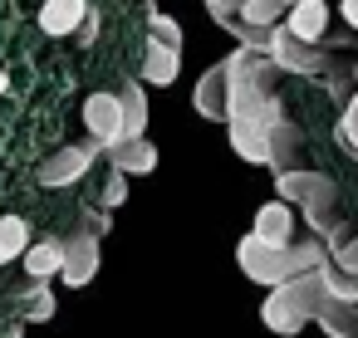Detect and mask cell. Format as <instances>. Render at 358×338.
<instances>
[{"mask_svg": "<svg viewBox=\"0 0 358 338\" xmlns=\"http://www.w3.org/2000/svg\"><path fill=\"white\" fill-rule=\"evenodd\" d=\"M338 138H343L348 152H358V94H348V103L338 113Z\"/></svg>", "mask_w": 358, "mask_h": 338, "instance_id": "cell-25", "label": "cell"}, {"mask_svg": "<svg viewBox=\"0 0 358 338\" xmlns=\"http://www.w3.org/2000/svg\"><path fill=\"white\" fill-rule=\"evenodd\" d=\"M74 40H79V45H94V40H99V10H89V15H84V25H79V35H74Z\"/></svg>", "mask_w": 358, "mask_h": 338, "instance_id": "cell-29", "label": "cell"}, {"mask_svg": "<svg viewBox=\"0 0 358 338\" xmlns=\"http://www.w3.org/2000/svg\"><path fill=\"white\" fill-rule=\"evenodd\" d=\"M338 10H343V20H348V25L358 30V0H343V6H338Z\"/></svg>", "mask_w": 358, "mask_h": 338, "instance_id": "cell-30", "label": "cell"}, {"mask_svg": "<svg viewBox=\"0 0 358 338\" xmlns=\"http://www.w3.org/2000/svg\"><path fill=\"white\" fill-rule=\"evenodd\" d=\"M221 25L236 35V45H250V50H265V45H270V25H250V20H241V15H226Z\"/></svg>", "mask_w": 358, "mask_h": 338, "instance_id": "cell-22", "label": "cell"}, {"mask_svg": "<svg viewBox=\"0 0 358 338\" xmlns=\"http://www.w3.org/2000/svg\"><path fill=\"white\" fill-rule=\"evenodd\" d=\"M99 201L113 211V206H123L128 201V172H118V167H108V177H103V186H99Z\"/></svg>", "mask_w": 358, "mask_h": 338, "instance_id": "cell-24", "label": "cell"}, {"mask_svg": "<svg viewBox=\"0 0 358 338\" xmlns=\"http://www.w3.org/2000/svg\"><path fill=\"white\" fill-rule=\"evenodd\" d=\"M241 6H245V0H206V15L221 25L226 15H241Z\"/></svg>", "mask_w": 358, "mask_h": 338, "instance_id": "cell-28", "label": "cell"}, {"mask_svg": "<svg viewBox=\"0 0 358 338\" xmlns=\"http://www.w3.org/2000/svg\"><path fill=\"white\" fill-rule=\"evenodd\" d=\"M275 191H280V201H289V206H299V211L338 201V182L324 177V172H304V167H285V172H275Z\"/></svg>", "mask_w": 358, "mask_h": 338, "instance_id": "cell-5", "label": "cell"}, {"mask_svg": "<svg viewBox=\"0 0 358 338\" xmlns=\"http://www.w3.org/2000/svg\"><path fill=\"white\" fill-rule=\"evenodd\" d=\"M192 103H196V113H201V118L226 123V64H211V69L201 74V84H196V94H192Z\"/></svg>", "mask_w": 358, "mask_h": 338, "instance_id": "cell-15", "label": "cell"}, {"mask_svg": "<svg viewBox=\"0 0 358 338\" xmlns=\"http://www.w3.org/2000/svg\"><path fill=\"white\" fill-rule=\"evenodd\" d=\"M118 103H123V138H143L148 128V94L138 79H118Z\"/></svg>", "mask_w": 358, "mask_h": 338, "instance_id": "cell-19", "label": "cell"}, {"mask_svg": "<svg viewBox=\"0 0 358 338\" xmlns=\"http://www.w3.org/2000/svg\"><path fill=\"white\" fill-rule=\"evenodd\" d=\"M319 299H324V279H319V270H304V274H289V279L270 284V294L260 304V318H265L270 333H299L314 318Z\"/></svg>", "mask_w": 358, "mask_h": 338, "instance_id": "cell-2", "label": "cell"}, {"mask_svg": "<svg viewBox=\"0 0 358 338\" xmlns=\"http://www.w3.org/2000/svg\"><path fill=\"white\" fill-rule=\"evenodd\" d=\"M353 84H358V64H353Z\"/></svg>", "mask_w": 358, "mask_h": 338, "instance_id": "cell-33", "label": "cell"}, {"mask_svg": "<svg viewBox=\"0 0 358 338\" xmlns=\"http://www.w3.org/2000/svg\"><path fill=\"white\" fill-rule=\"evenodd\" d=\"M226 138H231V152L241 162H250V167L270 162V123H260V118H231Z\"/></svg>", "mask_w": 358, "mask_h": 338, "instance_id": "cell-8", "label": "cell"}, {"mask_svg": "<svg viewBox=\"0 0 358 338\" xmlns=\"http://www.w3.org/2000/svg\"><path fill=\"white\" fill-rule=\"evenodd\" d=\"M329 260H334L338 270H353V274H358V235H353V240H329Z\"/></svg>", "mask_w": 358, "mask_h": 338, "instance_id": "cell-27", "label": "cell"}, {"mask_svg": "<svg viewBox=\"0 0 358 338\" xmlns=\"http://www.w3.org/2000/svg\"><path fill=\"white\" fill-rule=\"evenodd\" d=\"M265 54H270L285 74H324V69H329V50H324V45H314V40L289 35V30H285V20H280V25H270V45H265Z\"/></svg>", "mask_w": 358, "mask_h": 338, "instance_id": "cell-3", "label": "cell"}, {"mask_svg": "<svg viewBox=\"0 0 358 338\" xmlns=\"http://www.w3.org/2000/svg\"><path fill=\"white\" fill-rule=\"evenodd\" d=\"M89 10H94L89 0H45L40 6V30L55 35V40H74Z\"/></svg>", "mask_w": 358, "mask_h": 338, "instance_id": "cell-9", "label": "cell"}, {"mask_svg": "<svg viewBox=\"0 0 358 338\" xmlns=\"http://www.w3.org/2000/svg\"><path fill=\"white\" fill-rule=\"evenodd\" d=\"M99 265H103L99 235L79 230V235H69V240H64V270H59L64 289H84V284H89V279L99 274Z\"/></svg>", "mask_w": 358, "mask_h": 338, "instance_id": "cell-6", "label": "cell"}, {"mask_svg": "<svg viewBox=\"0 0 358 338\" xmlns=\"http://www.w3.org/2000/svg\"><path fill=\"white\" fill-rule=\"evenodd\" d=\"M94 157H103V142L99 138H89V142H64L59 152H50L45 162H40V186H74L79 177H89V167H94Z\"/></svg>", "mask_w": 358, "mask_h": 338, "instance_id": "cell-4", "label": "cell"}, {"mask_svg": "<svg viewBox=\"0 0 358 338\" xmlns=\"http://www.w3.org/2000/svg\"><path fill=\"white\" fill-rule=\"evenodd\" d=\"M294 157H299V123H289L285 113L270 123V172H285V167H294Z\"/></svg>", "mask_w": 358, "mask_h": 338, "instance_id": "cell-18", "label": "cell"}, {"mask_svg": "<svg viewBox=\"0 0 358 338\" xmlns=\"http://www.w3.org/2000/svg\"><path fill=\"white\" fill-rule=\"evenodd\" d=\"M103 157H108V167H118L128 177H148L157 167V147L148 138H118V142L103 147Z\"/></svg>", "mask_w": 358, "mask_h": 338, "instance_id": "cell-10", "label": "cell"}, {"mask_svg": "<svg viewBox=\"0 0 358 338\" xmlns=\"http://www.w3.org/2000/svg\"><path fill=\"white\" fill-rule=\"evenodd\" d=\"M20 260H25L30 279H59V270H64V240H30Z\"/></svg>", "mask_w": 358, "mask_h": 338, "instance_id": "cell-16", "label": "cell"}, {"mask_svg": "<svg viewBox=\"0 0 358 338\" xmlns=\"http://www.w3.org/2000/svg\"><path fill=\"white\" fill-rule=\"evenodd\" d=\"M285 30L299 35V40L324 45V35H329V0H294V6L285 10Z\"/></svg>", "mask_w": 358, "mask_h": 338, "instance_id": "cell-11", "label": "cell"}, {"mask_svg": "<svg viewBox=\"0 0 358 338\" xmlns=\"http://www.w3.org/2000/svg\"><path fill=\"white\" fill-rule=\"evenodd\" d=\"M84 133L99 138L103 147L123 138V103H118V89H103V94H89V98H84Z\"/></svg>", "mask_w": 358, "mask_h": 338, "instance_id": "cell-7", "label": "cell"}, {"mask_svg": "<svg viewBox=\"0 0 358 338\" xmlns=\"http://www.w3.org/2000/svg\"><path fill=\"white\" fill-rule=\"evenodd\" d=\"M177 74H182V50L162 45V40H148V50H143V84L167 89V84H177Z\"/></svg>", "mask_w": 358, "mask_h": 338, "instance_id": "cell-12", "label": "cell"}, {"mask_svg": "<svg viewBox=\"0 0 358 338\" xmlns=\"http://www.w3.org/2000/svg\"><path fill=\"white\" fill-rule=\"evenodd\" d=\"M319 279H324V294L358 304V274H353V270H338L334 260H324V265H319Z\"/></svg>", "mask_w": 358, "mask_h": 338, "instance_id": "cell-21", "label": "cell"}, {"mask_svg": "<svg viewBox=\"0 0 358 338\" xmlns=\"http://www.w3.org/2000/svg\"><path fill=\"white\" fill-rule=\"evenodd\" d=\"M108 226H113V216H108V206H79V230H89V235H108Z\"/></svg>", "mask_w": 358, "mask_h": 338, "instance_id": "cell-26", "label": "cell"}, {"mask_svg": "<svg viewBox=\"0 0 358 338\" xmlns=\"http://www.w3.org/2000/svg\"><path fill=\"white\" fill-rule=\"evenodd\" d=\"M329 260V240L309 235V240H289V245H270L260 240L255 230L236 245V265L245 270V279H255L260 289L289 279V274H304V270H319Z\"/></svg>", "mask_w": 358, "mask_h": 338, "instance_id": "cell-1", "label": "cell"}, {"mask_svg": "<svg viewBox=\"0 0 358 338\" xmlns=\"http://www.w3.org/2000/svg\"><path fill=\"white\" fill-rule=\"evenodd\" d=\"M30 245V221L25 216H0V265L20 260Z\"/></svg>", "mask_w": 358, "mask_h": 338, "instance_id": "cell-20", "label": "cell"}, {"mask_svg": "<svg viewBox=\"0 0 358 338\" xmlns=\"http://www.w3.org/2000/svg\"><path fill=\"white\" fill-rule=\"evenodd\" d=\"M15 314H20V323H50L55 318V289H50V279H30L15 294Z\"/></svg>", "mask_w": 358, "mask_h": 338, "instance_id": "cell-17", "label": "cell"}, {"mask_svg": "<svg viewBox=\"0 0 358 338\" xmlns=\"http://www.w3.org/2000/svg\"><path fill=\"white\" fill-rule=\"evenodd\" d=\"M6 89H10V74H6V69H0V94H6Z\"/></svg>", "mask_w": 358, "mask_h": 338, "instance_id": "cell-32", "label": "cell"}, {"mask_svg": "<svg viewBox=\"0 0 358 338\" xmlns=\"http://www.w3.org/2000/svg\"><path fill=\"white\" fill-rule=\"evenodd\" d=\"M260 240H270V245H289L294 240V206L289 201H265L260 211H255V226H250Z\"/></svg>", "mask_w": 358, "mask_h": 338, "instance_id": "cell-13", "label": "cell"}, {"mask_svg": "<svg viewBox=\"0 0 358 338\" xmlns=\"http://www.w3.org/2000/svg\"><path fill=\"white\" fill-rule=\"evenodd\" d=\"M0 338H25V328L15 323V328H6V333H0Z\"/></svg>", "mask_w": 358, "mask_h": 338, "instance_id": "cell-31", "label": "cell"}, {"mask_svg": "<svg viewBox=\"0 0 358 338\" xmlns=\"http://www.w3.org/2000/svg\"><path fill=\"white\" fill-rule=\"evenodd\" d=\"M314 323H319L329 338H358V304L324 294V299H319V309H314Z\"/></svg>", "mask_w": 358, "mask_h": 338, "instance_id": "cell-14", "label": "cell"}, {"mask_svg": "<svg viewBox=\"0 0 358 338\" xmlns=\"http://www.w3.org/2000/svg\"><path fill=\"white\" fill-rule=\"evenodd\" d=\"M148 35H152V40H162V45H177V50L187 45L182 20H172V15H162V10H152V15H148Z\"/></svg>", "mask_w": 358, "mask_h": 338, "instance_id": "cell-23", "label": "cell"}]
</instances>
